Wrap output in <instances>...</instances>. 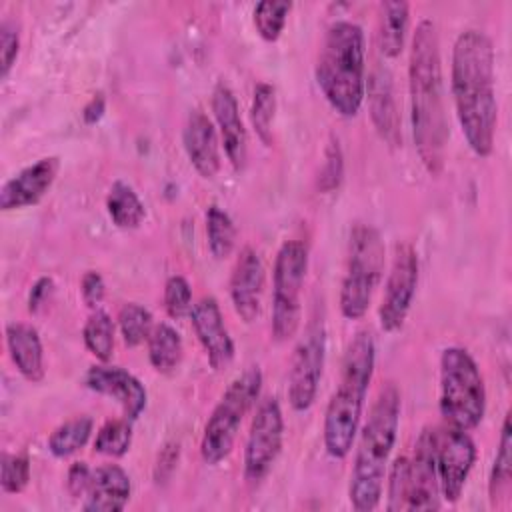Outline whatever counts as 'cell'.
Masks as SVG:
<instances>
[{"instance_id":"cell-1","label":"cell","mask_w":512,"mask_h":512,"mask_svg":"<svg viewBox=\"0 0 512 512\" xmlns=\"http://www.w3.org/2000/svg\"><path fill=\"white\" fill-rule=\"evenodd\" d=\"M450 92L468 148L486 158L494 150L498 102L494 86V46L488 34L468 28L452 46Z\"/></svg>"},{"instance_id":"cell-2","label":"cell","mask_w":512,"mask_h":512,"mask_svg":"<svg viewBox=\"0 0 512 512\" xmlns=\"http://www.w3.org/2000/svg\"><path fill=\"white\" fill-rule=\"evenodd\" d=\"M410 122L416 152L428 174L438 176L446 160L448 122L438 28L430 18L418 22L408 58Z\"/></svg>"},{"instance_id":"cell-3","label":"cell","mask_w":512,"mask_h":512,"mask_svg":"<svg viewBox=\"0 0 512 512\" xmlns=\"http://www.w3.org/2000/svg\"><path fill=\"white\" fill-rule=\"evenodd\" d=\"M400 406V390L396 384L386 382L356 434L358 440H354L356 450L348 484L350 506L356 512H370L380 504L388 460L398 438Z\"/></svg>"},{"instance_id":"cell-4","label":"cell","mask_w":512,"mask_h":512,"mask_svg":"<svg viewBox=\"0 0 512 512\" xmlns=\"http://www.w3.org/2000/svg\"><path fill=\"white\" fill-rule=\"evenodd\" d=\"M374 364V336L370 330H360L352 336L344 350L340 380L324 412L322 440L328 456L334 460H344L354 448L368 388L374 376Z\"/></svg>"},{"instance_id":"cell-5","label":"cell","mask_w":512,"mask_h":512,"mask_svg":"<svg viewBox=\"0 0 512 512\" xmlns=\"http://www.w3.org/2000/svg\"><path fill=\"white\" fill-rule=\"evenodd\" d=\"M316 84L342 118H354L366 94L364 30L350 20L328 26L316 60Z\"/></svg>"},{"instance_id":"cell-6","label":"cell","mask_w":512,"mask_h":512,"mask_svg":"<svg viewBox=\"0 0 512 512\" xmlns=\"http://www.w3.org/2000/svg\"><path fill=\"white\" fill-rule=\"evenodd\" d=\"M438 408L448 426L466 432L474 430L486 414L484 376L466 348L442 350Z\"/></svg>"},{"instance_id":"cell-7","label":"cell","mask_w":512,"mask_h":512,"mask_svg":"<svg viewBox=\"0 0 512 512\" xmlns=\"http://www.w3.org/2000/svg\"><path fill=\"white\" fill-rule=\"evenodd\" d=\"M384 240L372 224L356 222L350 228L346 268L340 284V314L346 320H360L384 274Z\"/></svg>"},{"instance_id":"cell-8","label":"cell","mask_w":512,"mask_h":512,"mask_svg":"<svg viewBox=\"0 0 512 512\" xmlns=\"http://www.w3.org/2000/svg\"><path fill=\"white\" fill-rule=\"evenodd\" d=\"M260 390L262 372L258 366H248L222 392L204 424L200 438V456L206 464L216 466L230 456L242 420L258 400Z\"/></svg>"},{"instance_id":"cell-9","label":"cell","mask_w":512,"mask_h":512,"mask_svg":"<svg viewBox=\"0 0 512 512\" xmlns=\"http://www.w3.org/2000/svg\"><path fill=\"white\" fill-rule=\"evenodd\" d=\"M308 272V246L286 240L276 252L272 270V336L278 342L294 338L302 320V286Z\"/></svg>"},{"instance_id":"cell-10","label":"cell","mask_w":512,"mask_h":512,"mask_svg":"<svg viewBox=\"0 0 512 512\" xmlns=\"http://www.w3.org/2000/svg\"><path fill=\"white\" fill-rule=\"evenodd\" d=\"M326 360V326L322 318H312L298 340L288 372V402L292 410L306 412L318 396Z\"/></svg>"},{"instance_id":"cell-11","label":"cell","mask_w":512,"mask_h":512,"mask_svg":"<svg viewBox=\"0 0 512 512\" xmlns=\"http://www.w3.org/2000/svg\"><path fill=\"white\" fill-rule=\"evenodd\" d=\"M284 442V416L280 402L274 396H266L250 422L246 446H244V480L248 484H260L274 468Z\"/></svg>"},{"instance_id":"cell-12","label":"cell","mask_w":512,"mask_h":512,"mask_svg":"<svg viewBox=\"0 0 512 512\" xmlns=\"http://www.w3.org/2000/svg\"><path fill=\"white\" fill-rule=\"evenodd\" d=\"M418 270L416 248L410 242H398L378 306V322L384 332L392 334L404 326L416 294Z\"/></svg>"},{"instance_id":"cell-13","label":"cell","mask_w":512,"mask_h":512,"mask_svg":"<svg viewBox=\"0 0 512 512\" xmlns=\"http://www.w3.org/2000/svg\"><path fill=\"white\" fill-rule=\"evenodd\" d=\"M476 462V444L466 430L454 426L436 428V472L440 496L448 504L460 500Z\"/></svg>"},{"instance_id":"cell-14","label":"cell","mask_w":512,"mask_h":512,"mask_svg":"<svg viewBox=\"0 0 512 512\" xmlns=\"http://www.w3.org/2000/svg\"><path fill=\"white\" fill-rule=\"evenodd\" d=\"M408 472V504L406 510H438L442 506L438 472H436V428H422Z\"/></svg>"},{"instance_id":"cell-15","label":"cell","mask_w":512,"mask_h":512,"mask_svg":"<svg viewBox=\"0 0 512 512\" xmlns=\"http://www.w3.org/2000/svg\"><path fill=\"white\" fill-rule=\"evenodd\" d=\"M264 284H266V270L260 254L250 246L242 248L234 262L230 282H228V292H230L234 312L242 322L252 324L254 320H258L262 312Z\"/></svg>"},{"instance_id":"cell-16","label":"cell","mask_w":512,"mask_h":512,"mask_svg":"<svg viewBox=\"0 0 512 512\" xmlns=\"http://www.w3.org/2000/svg\"><path fill=\"white\" fill-rule=\"evenodd\" d=\"M84 386L96 394L112 398L120 404L124 418L136 420L148 404V392L144 384L128 370L110 364H94L84 374Z\"/></svg>"},{"instance_id":"cell-17","label":"cell","mask_w":512,"mask_h":512,"mask_svg":"<svg viewBox=\"0 0 512 512\" xmlns=\"http://www.w3.org/2000/svg\"><path fill=\"white\" fill-rule=\"evenodd\" d=\"M60 170L58 156H44L24 166L0 188V208L4 212L38 204L52 188Z\"/></svg>"},{"instance_id":"cell-18","label":"cell","mask_w":512,"mask_h":512,"mask_svg":"<svg viewBox=\"0 0 512 512\" xmlns=\"http://www.w3.org/2000/svg\"><path fill=\"white\" fill-rule=\"evenodd\" d=\"M190 322L210 366L224 370L234 358V340L224 324L218 300L214 296H202L190 310Z\"/></svg>"},{"instance_id":"cell-19","label":"cell","mask_w":512,"mask_h":512,"mask_svg":"<svg viewBox=\"0 0 512 512\" xmlns=\"http://www.w3.org/2000/svg\"><path fill=\"white\" fill-rule=\"evenodd\" d=\"M210 106L226 158L232 164V168L240 172L246 168L248 162V134L240 116L238 100L226 82H218L214 86Z\"/></svg>"},{"instance_id":"cell-20","label":"cell","mask_w":512,"mask_h":512,"mask_svg":"<svg viewBox=\"0 0 512 512\" xmlns=\"http://www.w3.org/2000/svg\"><path fill=\"white\" fill-rule=\"evenodd\" d=\"M364 96H368L370 118L378 136L388 146H398L402 142V128L394 96L392 74L382 66H374L372 72L368 74Z\"/></svg>"},{"instance_id":"cell-21","label":"cell","mask_w":512,"mask_h":512,"mask_svg":"<svg viewBox=\"0 0 512 512\" xmlns=\"http://www.w3.org/2000/svg\"><path fill=\"white\" fill-rule=\"evenodd\" d=\"M182 146L190 164L202 178L210 180L218 174L222 164L218 132L214 122L198 108L192 110L186 118L182 130Z\"/></svg>"},{"instance_id":"cell-22","label":"cell","mask_w":512,"mask_h":512,"mask_svg":"<svg viewBox=\"0 0 512 512\" xmlns=\"http://www.w3.org/2000/svg\"><path fill=\"white\" fill-rule=\"evenodd\" d=\"M132 494V482L118 464H102L92 470V480L82 508L88 512H120Z\"/></svg>"},{"instance_id":"cell-23","label":"cell","mask_w":512,"mask_h":512,"mask_svg":"<svg viewBox=\"0 0 512 512\" xmlns=\"http://www.w3.org/2000/svg\"><path fill=\"white\" fill-rule=\"evenodd\" d=\"M6 348L12 364L20 376L32 384H38L46 376L44 348L38 330L28 322H10L4 330Z\"/></svg>"},{"instance_id":"cell-24","label":"cell","mask_w":512,"mask_h":512,"mask_svg":"<svg viewBox=\"0 0 512 512\" xmlns=\"http://www.w3.org/2000/svg\"><path fill=\"white\" fill-rule=\"evenodd\" d=\"M410 24V4L402 0L378 6V48L384 58H398L404 50Z\"/></svg>"},{"instance_id":"cell-25","label":"cell","mask_w":512,"mask_h":512,"mask_svg":"<svg viewBox=\"0 0 512 512\" xmlns=\"http://www.w3.org/2000/svg\"><path fill=\"white\" fill-rule=\"evenodd\" d=\"M148 360L158 374H172L184 356V344L174 326L160 322L154 324L148 340Z\"/></svg>"},{"instance_id":"cell-26","label":"cell","mask_w":512,"mask_h":512,"mask_svg":"<svg viewBox=\"0 0 512 512\" xmlns=\"http://www.w3.org/2000/svg\"><path fill=\"white\" fill-rule=\"evenodd\" d=\"M106 210H108L112 224L122 230H134L146 218V208H144L140 196L124 180H116L110 186V190L106 194Z\"/></svg>"},{"instance_id":"cell-27","label":"cell","mask_w":512,"mask_h":512,"mask_svg":"<svg viewBox=\"0 0 512 512\" xmlns=\"http://www.w3.org/2000/svg\"><path fill=\"white\" fill-rule=\"evenodd\" d=\"M94 422L90 416H74L58 424L48 436V450L54 458H68L82 450L90 440Z\"/></svg>"},{"instance_id":"cell-28","label":"cell","mask_w":512,"mask_h":512,"mask_svg":"<svg viewBox=\"0 0 512 512\" xmlns=\"http://www.w3.org/2000/svg\"><path fill=\"white\" fill-rule=\"evenodd\" d=\"M510 482H512V424H510V412H506L502 430H500L498 450L488 476V496L492 504H496L500 498L508 494Z\"/></svg>"},{"instance_id":"cell-29","label":"cell","mask_w":512,"mask_h":512,"mask_svg":"<svg viewBox=\"0 0 512 512\" xmlns=\"http://www.w3.org/2000/svg\"><path fill=\"white\" fill-rule=\"evenodd\" d=\"M114 320L102 308L90 312L82 328L86 350L102 364H108L114 354Z\"/></svg>"},{"instance_id":"cell-30","label":"cell","mask_w":512,"mask_h":512,"mask_svg":"<svg viewBox=\"0 0 512 512\" xmlns=\"http://www.w3.org/2000/svg\"><path fill=\"white\" fill-rule=\"evenodd\" d=\"M274 118H276V88L268 82H258L252 94L250 122L264 146L274 144Z\"/></svg>"},{"instance_id":"cell-31","label":"cell","mask_w":512,"mask_h":512,"mask_svg":"<svg viewBox=\"0 0 512 512\" xmlns=\"http://www.w3.org/2000/svg\"><path fill=\"white\" fill-rule=\"evenodd\" d=\"M206 242L216 260H226L236 246V226L226 210L212 204L206 208Z\"/></svg>"},{"instance_id":"cell-32","label":"cell","mask_w":512,"mask_h":512,"mask_svg":"<svg viewBox=\"0 0 512 512\" xmlns=\"http://www.w3.org/2000/svg\"><path fill=\"white\" fill-rule=\"evenodd\" d=\"M118 328L122 334V340L128 348H136L144 344L154 328V318L148 308H144L138 302H126L118 310Z\"/></svg>"},{"instance_id":"cell-33","label":"cell","mask_w":512,"mask_h":512,"mask_svg":"<svg viewBox=\"0 0 512 512\" xmlns=\"http://www.w3.org/2000/svg\"><path fill=\"white\" fill-rule=\"evenodd\" d=\"M292 2L288 0H262L254 6V28L266 42H276L286 26Z\"/></svg>"},{"instance_id":"cell-34","label":"cell","mask_w":512,"mask_h":512,"mask_svg":"<svg viewBox=\"0 0 512 512\" xmlns=\"http://www.w3.org/2000/svg\"><path fill=\"white\" fill-rule=\"evenodd\" d=\"M132 420L128 418H114L100 426L96 440H94V452L122 458L130 446H132Z\"/></svg>"},{"instance_id":"cell-35","label":"cell","mask_w":512,"mask_h":512,"mask_svg":"<svg viewBox=\"0 0 512 512\" xmlns=\"http://www.w3.org/2000/svg\"><path fill=\"white\" fill-rule=\"evenodd\" d=\"M342 178H344V154H342L338 136L330 134L328 144L324 148V160L316 176V188L322 194H330L342 184Z\"/></svg>"},{"instance_id":"cell-36","label":"cell","mask_w":512,"mask_h":512,"mask_svg":"<svg viewBox=\"0 0 512 512\" xmlns=\"http://www.w3.org/2000/svg\"><path fill=\"white\" fill-rule=\"evenodd\" d=\"M408 472L410 460L408 456H398L386 472V510L400 512L406 510L408 504Z\"/></svg>"},{"instance_id":"cell-37","label":"cell","mask_w":512,"mask_h":512,"mask_svg":"<svg viewBox=\"0 0 512 512\" xmlns=\"http://www.w3.org/2000/svg\"><path fill=\"white\" fill-rule=\"evenodd\" d=\"M30 482V458L26 454H2L0 486L4 494H20Z\"/></svg>"},{"instance_id":"cell-38","label":"cell","mask_w":512,"mask_h":512,"mask_svg":"<svg viewBox=\"0 0 512 512\" xmlns=\"http://www.w3.org/2000/svg\"><path fill=\"white\" fill-rule=\"evenodd\" d=\"M162 302H164V310L170 318L174 320H180L184 316H190V310H192V288H190V282L180 276V274H174L166 280L164 284V296H162Z\"/></svg>"},{"instance_id":"cell-39","label":"cell","mask_w":512,"mask_h":512,"mask_svg":"<svg viewBox=\"0 0 512 512\" xmlns=\"http://www.w3.org/2000/svg\"><path fill=\"white\" fill-rule=\"evenodd\" d=\"M20 52V34L12 20L0 24V78H6L16 64Z\"/></svg>"},{"instance_id":"cell-40","label":"cell","mask_w":512,"mask_h":512,"mask_svg":"<svg viewBox=\"0 0 512 512\" xmlns=\"http://www.w3.org/2000/svg\"><path fill=\"white\" fill-rule=\"evenodd\" d=\"M104 294H106V284H104V278L100 272L96 270H88L84 272L82 280H80V296L84 300V304L92 310L100 308L102 300H104Z\"/></svg>"},{"instance_id":"cell-41","label":"cell","mask_w":512,"mask_h":512,"mask_svg":"<svg viewBox=\"0 0 512 512\" xmlns=\"http://www.w3.org/2000/svg\"><path fill=\"white\" fill-rule=\"evenodd\" d=\"M92 480V468L84 460H76L70 464L66 474V490L72 498L86 496L88 486Z\"/></svg>"},{"instance_id":"cell-42","label":"cell","mask_w":512,"mask_h":512,"mask_svg":"<svg viewBox=\"0 0 512 512\" xmlns=\"http://www.w3.org/2000/svg\"><path fill=\"white\" fill-rule=\"evenodd\" d=\"M178 456H180V444L178 442H166L160 448L158 458H156V466H154V480L158 484L166 482L172 476V472L176 470Z\"/></svg>"},{"instance_id":"cell-43","label":"cell","mask_w":512,"mask_h":512,"mask_svg":"<svg viewBox=\"0 0 512 512\" xmlns=\"http://www.w3.org/2000/svg\"><path fill=\"white\" fill-rule=\"evenodd\" d=\"M52 294H54V280H52L50 276H40V278L32 284V288H30V292H28V310H30L32 314L40 312V310L48 304V300L52 298Z\"/></svg>"},{"instance_id":"cell-44","label":"cell","mask_w":512,"mask_h":512,"mask_svg":"<svg viewBox=\"0 0 512 512\" xmlns=\"http://www.w3.org/2000/svg\"><path fill=\"white\" fill-rule=\"evenodd\" d=\"M104 112H106V98H104L102 92H98V94H94V96L84 104V108H82V120H84V124L92 126V124L100 122V118L104 116Z\"/></svg>"}]
</instances>
